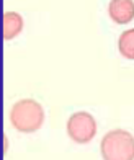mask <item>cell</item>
<instances>
[{"label":"cell","mask_w":134,"mask_h":160,"mask_svg":"<svg viewBox=\"0 0 134 160\" xmlns=\"http://www.w3.org/2000/svg\"><path fill=\"white\" fill-rule=\"evenodd\" d=\"M43 121L44 110L34 100H20L10 110V122L20 132H36Z\"/></svg>","instance_id":"obj_1"},{"label":"cell","mask_w":134,"mask_h":160,"mask_svg":"<svg viewBox=\"0 0 134 160\" xmlns=\"http://www.w3.org/2000/svg\"><path fill=\"white\" fill-rule=\"evenodd\" d=\"M103 160H134V137L124 129H113L101 139Z\"/></svg>","instance_id":"obj_2"},{"label":"cell","mask_w":134,"mask_h":160,"mask_svg":"<svg viewBox=\"0 0 134 160\" xmlns=\"http://www.w3.org/2000/svg\"><path fill=\"white\" fill-rule=\"evenodd\" d=\"M67 134L77 144H88L96 134V122L87 111L74 113L67 121Z\"/></svg>","instance_id":"obj_3"},{"label":"cell","mask_w":134,"mask_h":160,"mask_svg":"<svg viewBox=\"0 0 134 160\" xmlns=\"http://www.w3.org/2000/svg\"><path fill=\"white\" fill-rule=\"evenodd\" d=\"M108 15L118 25H126L134 18L132 0H111L108 5Z\"/></svg>","instance_id":"obj_4"},{"label":"cell","mask_w":134,"mask_h":160,"mask_svg":"<svg viewBox=\"0 0 134 160\" xmlns=\"http://www.w3.org/2000/svg\"><path fill=\"white\" fill-rule=\"evenodd\" d=\"M23 30V18L17 12H5L2 17V34L5 41H10Z\"/></svg>","instance_id":"obj_5"},{"label":"cell","mask_w":134,"mask_h":160,"mask_svg":"<svg viewBox=\"0 0 134 160\" xmlns=\"http://www.w3.org/2000/svg\"><path fill=\"white\" fill-rule=\"evenodd\" d=\"M118 49L123 57L134 61V28L121 33L120 39H118Z\"/></svg>","instance_id":"obj_6"}]
</instances>
